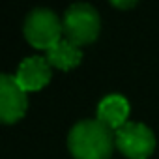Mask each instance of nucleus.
I'll use <instances>...</instances> for the list:
<instances>
[{
	"label": "nucleus",
	"instance_id": "4",
	"mask_svg": "<svg viewBox=\"0 0 159 159\" xmlns=\"http://www.w3.org/2000/svg\"><path fill=\"white\" fill-rule=\"evenodd\" d=\"M114 139L118 150L129 159H146L155 148L153 131L146 124L135 120H127L122 127H118L114 131Z\"/></svg>",
	"mask_w": 159,
	"mask_h": 159
},
{
	"label": "nucleus",
	"instance_id": "3",
	"mask_svg": "<svg viewBox=\"0 0 159 159\" xmlns=\"http://www.w3.org/2000/svg\"><path fill=\"white\" fill-rule=\"evenodd\" d=\"M23 32H25V38L30 41V45L47 51L56 41L62 39L64 26L60 17L52 10L39 6L28 11L23 25Z\"/></svg>",
	"mask_w": 159,
	"mask_h": 159
},
{
	"label": "nucleus",
	"instance_id": "8",
	"mask_svg": "<svg viewBox=\"0 0 159 159\" xmlns=\"http://www.w3.org/2000/svg\"><path fill=\"white\" fill-rule=\"evenodd\" d=\"M45 58L49 60L51 66L66 71V69L75 67L77 64H81V60H83V49L79 47V45H75L73 41L62 38L51 49L45 51Z\"/></svg>",
	"mask_w": 159,
	"mask_h": 159
},
{
	"label": "nucleus",
	"instance_id": "5",
	"mask_svg": "<svg viewBox=\"0 0 159 159\" xmlns=\"http://www.w3.org/2000/svg\"><path fill=\"white\" fill-rule=\"evenodd\" d=\"M26 92L17 83L15 75L2 73L0 75V118H2V122L13 124L21 120L26 112Z\"/></svg>",
	"mask_w": 159,
	"mask_h": 159
},
{
	"label": "nucleus",
	"instance_id": "1",
	"mask_svg": "<svg viewBox=\"0 0 159 159\" xmlns=\"http://www.w3.org/2000/svg\"><path fill=\"white\" fill-rule=\"evenodd\" d=\"M114 146V129L98 118L79 120L67 133V148L75 159H109Z\"/></svg>",
	"mask_w": 159,
	"mask_h": 159
},
{
	"label": "nucleus",
	"instance_id": "6",
	"mask_svg": "<svg viewBox=\"0 0 159 159\" xmlns=\"http://www.w3.org/2000/svg\"><path fill=\"white\" fill-rule=\"evenodd\" d=\"M52 66L49 64V60L45 56L39 54H32L21 60L17 71H15V79L17 83L21 84V88L25 92H34L43 88L52 75Z\"/></svg>",
	"mask_w": 159,
	"mask_h": 159
},
{
	"label": "nucleus",
	"instance_id": "2",
	"mask_svg": "<svg viewBox=\"0 0 159 159\" xmlns=\"http://www.w3.org/2000/svg\"><path fill=\"white\" fill-rule=\"evenodd\" d=\"M62 26L66 39L81 47L92 43L98 38L101 28V17L90 2H75L64 11Z\"/></svg>",
	"mask_w": 159,
	"mask_h": 159
},
{
	"label": "nucleus",
	"instance_id": "9",
	"mask_svg": "<svg viewBox=\"0 0 159 159\" xmlns=\"http://www.w3.org/2000/svg\"><path fill=\"white\" fill-rule=\"evenodd\" d=\"M112 4L118 6V8H129V6L137 4V0H112Z\"/></svg>",
	"mask_w": 159,
	"mask_h": 159
},
{
	"label": "nucleus",
	"instance_id": "7",
	"mask_svg": "<svg viewBox=\"0 0 159 159\" xmlns=\"http://www.w3.org/2000/svg\"><path fill=\"white\" fill-rule=\"evenodd\" d=\"M129 116V101L122 94H107L105 98L99 99L96 118L101 120L105 125L111 129H118L127 122Z\"/></svg>",
	"mask_w": 159,
	"mask_h": 159
}]
</instances>
